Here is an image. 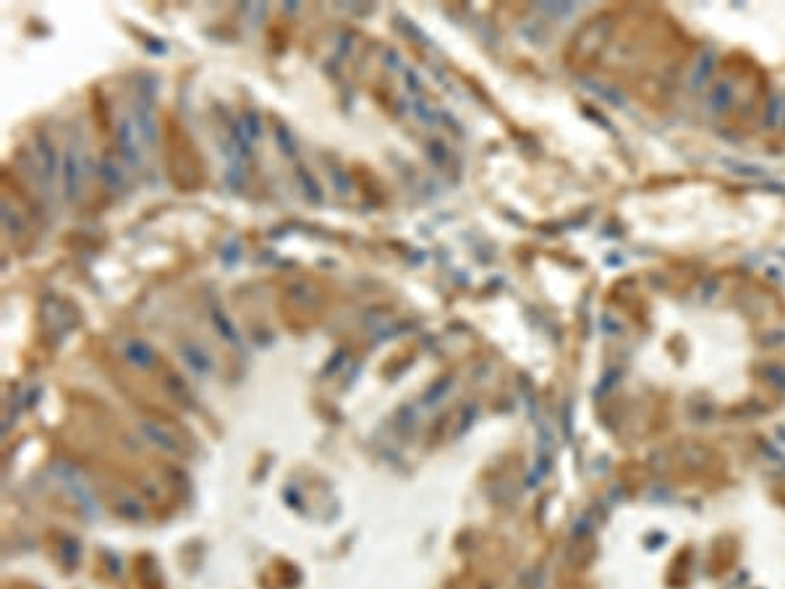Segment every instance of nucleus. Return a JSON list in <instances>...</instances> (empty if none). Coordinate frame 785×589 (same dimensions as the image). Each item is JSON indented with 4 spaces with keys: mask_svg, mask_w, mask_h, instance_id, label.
Masks as SVG:
<instances>
[{
    "mask_svg": "<svg viewBox=\"0 0 785 589\" xmlns=\"http://www.w3.org/2000/svg\"><path fill=\"white\" fill-rule=\"evenodd\" d=\"M3 223H6V230H11L13 236L24 233V223H21L19 212L13 210L8 202H3Z\"/></svg>",
    "mask_w": 785,
    "mask_h": 589,
    "instance_id": "ddd939ff",
    "label": "nucleus"
},
{
    "mask_svg": "<svg viewBox=\"0 0 785 589\" xmlns=\"http://www.w3.org/2000/svg\"><path fill=\"white\" fill-rule=\"evenodd\" d=\"M275 139H278L280 152H286V158H296L298 144H296V139H293L291 129H286V126H278V129H275Z\"/></svg>",
    "mask_w": 785,
    "mask_h": 589,
    "instance_id": "f8f14e48",
    "label": "nucleus"
},
{
    "mask_svg": "<svg viewBox=\"0 0 785 589\" xmlns=\"http://www.w3.org/2000/svg\"><path fill=\"white\" fill-rule=\"evenodd\" d=\"M116 141H118V150L123 155V160L129 162L131 168H139L141 165V141L139 131L134 126V118L131 116H120L118 126H116Z\"/></svg>",
    "mask_w": 785,
    "mask_h": 589,
    "instance_id": "20e7f679",
    "label": "nucleus"
},
{
    "mask_svg": "<svg viewBox=\"0 0 785 589\" xmlns=\"http://www.w3.org/2000/svg\"><path fill=\"white\" fill-rule=\"evenodd\" d=\"M406 84H411L408 90L414 92V95H422V81H419V76H417V74H414V71H411V69L406 71Z\"/></svg>",
    "mask_w": 785,
    "mask_h": 589,
    "instance_id": "dca6fc26",
    "label": "nucleus"
},
{
    "mask_svg": "<svg viewBox=\"0 0 785 589\" xmlns=\"http://www.w3.org/2000/svg\"><path fill=\"white\" fill-rule=\"evenodd\" d=\"M296 179H298V183H301V189H304V194H307L309 202H322V189H319L317 179H314L307 168H298Z\"/></svg>",
    "mask_w": 785,
    "mask_h": 589,
    "instance_id": "9b49d317",
    "label": "nucleus"
},
{
    "mask_svg": "<svg viewBox=\"0 0 785 589\" xmlns=\"http://www.w3.org/2000/svg\"><path fill=\"white\" fill-rule=\"evenodd\" d=\"M141 432L147 435V440L152 443V445H158V448L168 450V453H179L181 450V443L179 438L170 432L165 424H160V422H152V420H144L141 422Z\"/></svg>",
    "mask_w": 785,
    "mask_h": 589,
    "instance_id": "423d86ee",
    "label": "nucleus"
},
{
    "mask_svg": "<svg viewBox=\"0 0 785 589\" xmlns=\"http://www.w3.org/2000/svg\"><path fill=\"white\" fill-rule=\"evenodd\" d=\"M97 176L110 191H120L123 186H126V173H123V168H120V162H116V158H110V155L99 158Z\"/></svg>",
    "mask_w": 785,
    "mask_h": 589,
    "instance_id": "6e6552de",
    "label": "nucleus"
},
{
    "mask_svg": "<svg viewBox=\"0 0 785 589\" xmlns=\"http://www.w3.org/2000/svg\"><path fill=\"white\" fill-rule=\"evenodd\" d=\"M427 150H429V158H432V160L438 162V165L447 158L445 144H443V141H438V139H432V141H429V147H427Z\"/></svg>",
    "mask_w": 785,
    "mask_h": 589,
    "instance_id": "2eb2a0df",
    "label": "nucleus"
},
{
    "mask_svg": "<svg viewBox=\"0 0 785 589\" xmlns=\"http://www.w3.org/2000/svg\"><path fill=\"white\" fill-rule=\"evenodd\" d=\"M60 181H63V197L69 202H76L81 197L84 181H87V155L81 144L69 141L63 158H60Z\"/></svg>",
    "mask_w": 785,
    "mask_h": 589,
    "instance_id": "f03ea898",
    "label": "nucleus"
},
{
    "mask_svg": "<svg viewBox=\"0 0 785 589\" xmlns=\"http://www.w3.org/2000/svg\"><path fill=\"white\" fill-rule=\"evenodd\" d=\"M414 113H417V116L424 120V123H429V126H435V123L440 120L438 108H432V105H427V102H422V100L414 102Z\"/></svg>",
    "mask_w": 785,
    "mask_h": 589,
    "instance_id": "4468645a",
    "label": "nucleus"
},
{
    "mask_svg": "<svg viewBox=\"0 0 785 589\" xmlns=\"http://www.w3.org/2000/svg\"><path fill=\"white\" fill-rule=\"evenodd\" d=\"M152 92L149 90H137V100L131 108V118L134 126L139 131L144 147H155L158 144V120H155V110H152Z\"/></svg>",
    "mask_w": 785,
    "mask_h": 589,
    "instance_id": "7ed1b4c3",
    "label": "nucleus"
},
{
    "mask_svg": "<svg viewBox=\"0 0 785 589\" xmlns=\"http://www.w3.org/2000/svg\"><path fill=\"white\" fill-rule=\"evenodd\" d=\"M29 168L34 173L37 183L42 186L45 194H53V183H55V176L60 173V162L55 141H53V137L45 129L34 131V137L29 141Z\"/></svg>",
    "mask_w": 785,
    "mask_h": 589,
    "instance_id": "f257e3e1",
    "label": "nucleus"
},
{
    "mask_svg": "<svg viewBox=\"0 0 785 589\" xmlns=\"http://www.w3.org/2000/svg\"><path fill=\"white\" fill-rule=\"evenodd\" d=\"M236 131H239L241 137L251 144L254 139H259V134H262V118H259L257 110H244L239 118V126H236Z\"/></svg>",
    "mask_w": 785,
    "mask_h": 589,
    "instance_id": "9d476101",
    "label": "nucleus"
},
{
    "mask_svg": "<svg viewBox=\"0 0 785 589\" xmlns=\"http://www.w3.org/2000/svg\"><path fill=\"white\" fill-rule=\"evenodd\" d=\"M209 317H212V325H215V330L220 333V338H225L228 343H239V330H236L233 320H230L225 312L220 310L218 304H212V307H209Z\"/></svg>",
    "mask_w": 785,
    "mask_h": 589,
    "instance_id": "1a4fd4ad",
    "label": "nucleus"
},
{
    "mask_svg": "<svg viewBox=\"0 0 785 589\" xmlns=\"http://www.w3.org/2000/svg\"><path fill=\"white\" fill-rule=\"evenodd\" d=\"M179 354H181V359H183V364H186L194 375H199V377H207L209 372H212V359H209V354L202 349L199 343H194V340H181Z\"/></svg>",
    "mask_w": 785,
    "mask_h": 589,
    "instance_id": "39448f33",
    "label": "nucleus"
},
{
    "mask_svg": "<svg viewBox=\"0 0 785 589\" xmlns=\"http://www.w3.org/2000/svg\"><path fill=\"white\" fill-rule=\"evenodd\" d=\"M123 354H126V359H129L134 367H139V370H149V367L158 364V356H155L152 346L141 338H131L129 343L123 346Z\"/></svg>",
    "mask_w": 785,
    "mask_h": 589,
    "instance_id": "0eeeda50",
    "label": "nucleus"
}]
</instances>
